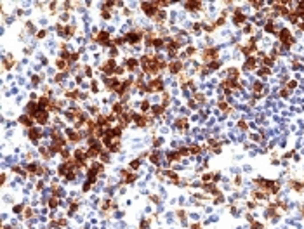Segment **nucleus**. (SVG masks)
I'll return each mask as SVG.
<instances>
[{
	"instance_id": "f257e3e1",
	"label": "nucleus",
	"mask_w": 304,
	"mask_h": 229,
	"mask_svg": "<svg viewBox=\"0 0 304 229\" xmlns=\"http://www.w3.org/2000/svg\"><path fill=\"white\" fill-rule=\"evenodd\" d=\"M144 11H146L148 14H155V12H157V7L151 5V4H144Z\"/></svg>"
}]
</instances>
